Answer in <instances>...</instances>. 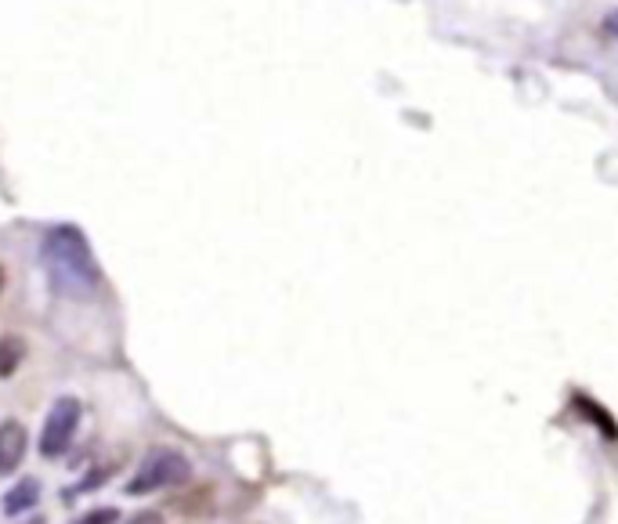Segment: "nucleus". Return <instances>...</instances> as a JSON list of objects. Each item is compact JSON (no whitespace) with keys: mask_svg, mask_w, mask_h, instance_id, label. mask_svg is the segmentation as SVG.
I'll return each mask as SVG.
<instances>
[{"mask_svg":"<svg viewBox=\"0 0 618 524\" xmlns=\"http://www.w3.org/2000/svg\"><path fill=\"white\" fill-rule=\"evenodd\" d=\"M40 260H44L48 282L59 297L87 300L99 294L102 268L94 260L87 236L76 225H54L40 243Z\"/></svg>","mask_w":618,"mask_h":524,"instance_id":"nucleus-1","label":"nucleus"},{"mask_svg":"<svg viewBox=\"0 0 618 524\" xmlns=\"http://www.w3.org/2000/svg\"><path fill=\"white\" fill-rule=\"evenodd\" d=\"M192 477V463L188 456L174 449H153L148 456L137 466V474L127 481V495H148V492H159V489H177L185 485Z\"/></svg>","mask_w":618,"mask_h":524,"instance_id":"nucleus-2","label":"nucleus"},{"mask_svg":"<svg viewBox=\"0 0 618 524\" xmlns=\"http://www.w3.org/2000/svg\"><path fill=\"white\" fill-rule=\"evenodd\" d=\"M80 417H84V405H80L76 398H59L48 412L44 431H40V456L44 460L65 456L76 431H80Z\"/></svg>","mask_w":618,"mask_h":524,"instance_id":"nucleus-3","label":"nucleus"},{"mask_svg":"<svg viewBox=\"0 0 618 524\" xmlns=\"http://www.w3.org/2000/svg\"><path fill=\"white\" fill-rule=\"evenodd\" d=\"M25 449H30V431L19 420L0 423V477H11L25 460Z\"/></svg>","mask_w":618,"mask_h":524,"instance_id":"nucleus-4","label":"nucleus"},{"mask_svg":"<svg viewBox=\"0 0 618 524\" xmlns=\"http://www.w3.org/2000/svg\"><path fill=\"white\" fill-rule=\"evenodd\" d=\"M37 500H40V481L37 477H25V481H19L16 489L4 492V514L19 517V514H25V510H33Z\"/></svg>","mask_w":618,"mask_h":524,"instance_id":"nucleus-5","label":"nucleus"},{"mask_svg":"<svg viewBox=\"0 0 618 524\" xmlns=\"http://www.w3.org/2000/svg\"><path fill=\"white\" fill-rule=\"evenodd\" d=\"M22 358H25V340L22 337H0V380L16 377Z\"/></svg>","mask_w":618,"mask_h":524,"instance_id":"nucleus-6","label":"nucleus"},{"mask_svg":"<svg viewBox=\"0 0 618 524\" xmlns=\"http://www.w3.org/2000/svg\"><path fill=\"white\" fill-rule=\"evenodd\" d=\"M575 405H579L583 409V417L586 420H594L597 427H600V431H604V438H608V441H615L618 438V427H615V420L608 417V412H604L597 402H594V398H586V394H575Z\"/></svg>","mask_w":618,"mask_h":524,"instance_id":"nucleus-7","label":"nucleus"},{"mask_svg":"<svg viewBox=\"0 0 618 524\" xmlns=\"http://www.w3.org/2000/svg\"><path fill=\"white\" fill-rule=\"evenodd\" d=\"M116 521H120V514L113 506H99V510H91V514L76 517L73 524H116Z\"/></svg>","mask_w":618,"mask_h":524,"instance_id":"nucleus-8","label":"nucleus"},{"mask_svg":"<svg viewBox=\"0 0 618 524\" xmlns=\"http://www.w3.org/2000/svg\"><path fill=\"white\" fill-rule=\"evenodd\" d=\"M127 524H163V517L156 514V510H142V514H134Z\"/></svg>","mask_w":618,"mask_h":524,"instance_id":"nucleus-9","label":"nucleus"},{"mask_svg":"<svg viewBox=\"0 0 618 524\" xmlns=\"http://www.w3.org/2000/svg\"><path fill=\"white\" fill-rule=\"evenodd\" d=\"M608 30H611V33H615V37H618V11H615V16H611V19H608Z\"/></svg>","mask_w":618,"mask_h":524,"instance_id":"nucleus-10","label":"nucleus"}]
</instances>
